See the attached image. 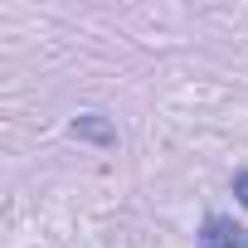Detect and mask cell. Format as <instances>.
I'll list each match as a JSON object with an SVG mask.
<instances>
[{"label": "cell", "instance_id": "cell-3", "mask_svg": "<svg viewBox=\"0 0 248 248\" xmlns=\"http://www.w3.org/2000/svg\"><path fill=\"white\" fill-rule=\"evenodd\" d=\"M233 200L248 209V170H238V175H233Z\"/></svg>", "mask_w": 248, "mask_h": 248}, {"label": "cell", "instance_id": "cell-2", "mask_svg": "<svg viewBox=\"0 0 248 248\" xmlns=\"http://www.w3.org/2000/svg\"><path fill=\"white\" fill-rule=\"evenodd\" d=\"M68 137H78V141H97V146H117V127H112L102 112H83V117H73V122H68Z\"/></svg>", "mask_w": 248, "mask_h": 248}, {"label": "cell", "instance_id": "cell-1", "mask_svg": "<svg viewBox=\"0 0 248 248\" xmlns=\"http://www.w3.org/2000/svg\"><path fill=\"white\" fill-rule=\"evenodd\" d=\"M200 248H248V229L233 224L229 214H209L200 224Z\"/></svg>", "mask_w": 248, "mask_h": 248}]
</instances>
